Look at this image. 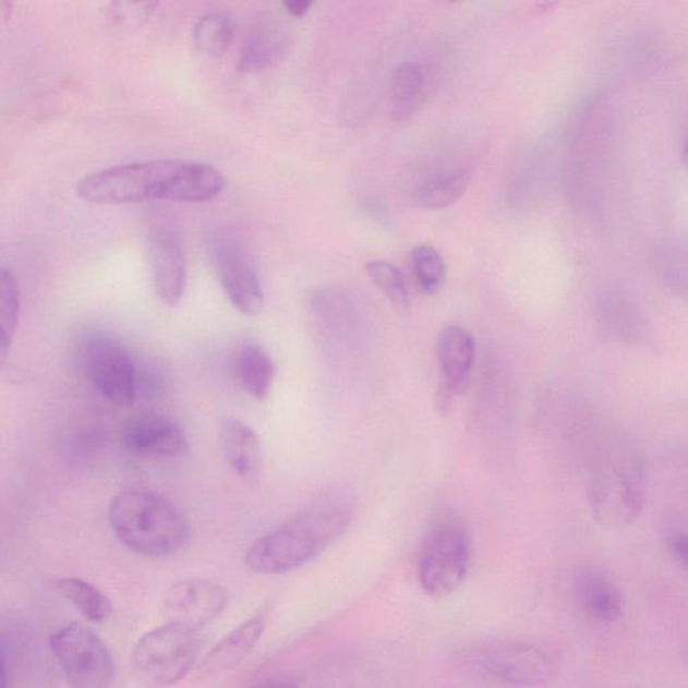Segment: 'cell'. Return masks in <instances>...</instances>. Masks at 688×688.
I'll list each match as a JSON object with an SVG mask.
<instances>
[{
    "instance_id": "6da1fadb",
    "label": "cell",
    "mask_w": 688,
    "mask_h": 688,
    "mask_svg": "<svg viewBox=\"0 0 688 688\" xmlns=\"http://www.w3.org/2000/svg\"><path fill=\"white\" fill-rule=\"evenodd\" d=\"M227 186L216 166L190 159L130 161L97 170L80 179L81 200L98 205H126L169 200L207 202Z\"/></svg>"
},
{
    "instance_id": "7a4b0ae2",
    "label": "cell",
    "mask_w": 688,
    "mask_h": 688,
    "mask_svg": "<svg viewBox=\"0 0 688 688\" xmlns=\"http://www.w3.org/2000/svg\"><path fill=\"white\" fill-rule=\"evenodd\" d=\"M352 518L351 496L340 490L327 491L254 541L245 554L246 568L265 576L302 568L335 545L350 528Z\"/></svg>"
},
{
    "instance_id": "3957f363",
    "label": "cell",
    "mask_w": 688,
    "mask_h": 688,
    "mask_svg": "<svg viewBox=\"0 0 688 688\" xmlns=\"http://www.w3.org/2000/svg\"><path fill=\"white\" fill-rule=\"evenodd\" d=\"M109 523L121 545L147 558L173 557L192 540V528L181 508L148 490L116 494L109 505Z\"/></svg>"
},
{
    "instance_id": "277c9868",
    "label": "cell",
    "mask_w": 688,
    "mask_h": 688,
    "mask_svg": "<svg viewBox=\"0 0 688 688\" xmlns=\"http://www.w3.org/2000/svg\"><path fill=\"white\" fill-rule=\"evenodd\" d=\"M588 493L600 524L624 528L633 523L647 500L645 466L638 450L624 442L604 445L594 456Z\"/></svg>"
},
{
    "instance_id": "5b68a950",
    "label": "cell",
    "mask_w": 688,
    "mask_h": 688,
    "mask_svg": "<svg viewBox=\"0 0 688 688\" xmlns=\"http://www.w3.org/2000/svg\"><path fill=\"white\" fill-rule=\"evenodd\" d=\"M471 538L459 516H443L433 523L422 542L419 581L422 591L442 600L459 591L471 564Z\"/></svg>"
},
{
    "instance_id": "8992f818",
    "label": "cell",
    "mask_w": 688,
    "mask_h": 688,
    "mask_svg": "<svg viewBox=\"0 0 688 688\" xmlns=\"http://www.w3.org/2000/svg\"><path fill=\"white\" fill-rule=\"evenodd\" d=\"M200 651L198 631L167 623L137 640L132 668L144 685L170 687L192 671Z\"/></svg>"
},
{
    "instance_id": "52a82bcc",
    "label": "cell",
    "mask_w": 688,
    "mask_h": 688,
    "mask_svg": "<svg viewBox=\"0 0 688 688\" xmlns=\"http://www.w3.org/2000/svg\"><path fill=\"white\" fill-rule=\"evenodd\" d=\"M50 649L69 688H111L114 662L100 636L81 623H68L51 635Z\"/></svg>"
},
{
    "instance_id": "ba28073f",
    "label": "cell",
    "mask_w": 688,
    "mask_h": 688,
    "mask_svg": "<svg viewBox=\"0 0 688 688\" xmlns=\"http://www.w3.org/2000/svg\"><path fill=\"white\" fill-rule=\"evenodd\" d=\"M207 252L225 294L246 316L262 314L265 293L251 254L239 236L229 229H214L207 236Z\"/></svg>"
},
{
    "instance_id": "9c48e42d",
    "label": "cell",
    "mask_w": 688,
    "mask_h": 688,
    "mask_svg": "<svg viewBox=\"0 0 688 688\" xmlns=\"http://www.w3.org/2000/svg\"><path fill=\"white\" fill-rule=\"evenodd\" d=\"M83 364L96 390L119 408H130L137 395V373L129 350L118 340L94 337L85 343Z\"/></svg>"
},
{
    "instance_id": "30bf717a",
    "label": "cell",
    "mask_w": 688,
    "mask_h": 688,
    "mask_svg": "<svg viewBox=\"0 0 688 688\" xmlns=\"http://www.w3.org/2000/svg\"><path fill=\"white\" fill-rule=\"evenodd\" d=\"M476 659L485 675L510 686H541L553 675L551 657L523 641H499L480 652Z\"/></svg>"
},
{
    "instance_id": "8fae6325",
    "label": "cell",
    "mask_w": 688,
    "mask_h": 688,
    "mask_svg": "<svg viewBox=\"0 0 688 688\" xmlns=\"http://www.w3.org/2000/svg\"><path fill=\"white\" fill-rule=\"evenodd\" d=\"M227 588L216 581L192 578L173 583L164 600L167 623L200 631L227 608Z\"/></svg>"
},
{
    "instance_id": "7c38bea8",
    "label": "cell",
    "mask_w": 688,
    "mask_h": 688,
    "mask_svg": "<svg viewBox=\"0 0 688 688\" xmlns=\"http://www.w3.org/2000/svg\"><path fill=\"white\" fill-rule=\"evenodd\" d=\"M149 264L156 293L167 305L181 303L186 289V253L179 229L170 221L155 224L148 237Z\"/></svg>"
},
{
    "instance_id": "4fadbf2b",
    "label": "cell",
    "mask_w": 688,
    "mask_h": 688,
    "mask_svg": "<svg viewBox=\"0 0 688 688\" xmlns=\"http://www.w3.org/2000/svg\"><path fill=\"white\" fill-rule=\"evenodd\" d=\"M126 452L142 458L181 459L190 452V443L181 426L166 415L136 414L121 433Z\"/></svg>"
},
{
    "instance_id": "5bb4252c",
    "label": "cell",
    "mask_w": 688,
    "mask_h": 688,
    "mask_svg": "<svg viewBox=\"0 0 688 688\" xmlns=\"http://www.w3.org/2000/svg\"><path fill=\"white\" fill-rule=\"evenodd\" d=\"M436 349L442 372L440 398L447 402L466 389L476 361V340L466 327L454 323L438 334Z\"/></svg>"
},
{
    "instance_id": "9a60e30c",
    "label": "cell",
    "mask_w": 688,
    "mask_h": 688,
    "mask_svg": "<svg viewBox=\"0 0 688 688\" xmlns=\"http://www.w3.org/2000/svg\"><path fill=\"white\" fill-rule=\"evenodd\" d=\"M575 594L582 612L600 623H615L626 609L621 589L603 570L588 568L578 571Z\"/></svg>"
},
{
    "instance_id": "2e32d148",
    "label": "cell",
    "mask_w": 688,
    "mask_h": 688,
    "mask_svg": "<svg viewBox=\"0 0 688 688\" xmlns=\"http://www.w3.org/2000/svg\"><path fill=\"white\" fill-rule=\"evenodd\" d=\"M595 315L601 328L621 342L638 343L645 337L643 311L623 289H603L595 300Z\"/></svg>"
},
{
    "instance_id": "e0dca14e",
    "label": "cell",
    "mask_w": 688,
    "mask_h": 688,
    "mask_svg": "<svg viewBox=\"0 0 688 688\" xmlns=\"http://www.w3.org/2000/svg\"><path fill=\"white\" fill-rule=\"evenodd\" d=\"M311 311L327 337L350 340L360 333L361 311L351 293L340 287L317 289L311 298Z\"/></svg>"
},
{
    "instance_id": "ac0fdd59",
    "label": "cell",
    "mask_w": 688,
    "mask_h": 688,
    "mask_svg": "<svg viewBox=\"0 0 688 688\" xmlns=\"http://www.w3.org/2000/svg\"><path fill=\"white\" fill-rule=\"evenodd\" d=\"M265 618L253 616L230 631L207 653L201 664L202 676H217L233 669L252 652L262 638Z\"/></svg>"
},
{
    "instance_id": "d6986e66",
    "label": "cell",
    "mask_w": 688,
    "mask_h": 688,
    "mask_svg": "<svg viewBox=\"0 0 688 688\" xmlns=\"http://www.w3.org/2000/svg\"><path fill=\"white\" fill-rule=\"evenodd\" d=\"M219 442L225 459L236 475L244 480L259 476L263 466L262 443L251 426L240 420H225L219 431Z\"/></svg>"
},
{
    "instance_id": "ffe728a7",
    "label": "cell",
    "mask_w": 688,
    "mask_h": 688,
    "mask_svg": "<svg viewBox=\"0 0 688 688\" xmlns=\"http://www.w3.org/2000/svg\"><path fill=\"white\" fill-rule=\"evenodd\" d=\"M288 46L285 27L274 21L259 23L242 45L237 68L242 73L263 71L280 61Z\"/></svg>"
},
{
    "instance_id": "44dd1931",
    "label": "cell",
    "mask_w": 688,
    "mask_h": 688,
    "mask_svg": "<svg viewBox=\"0 0 688 688\" xmlns=\"http://www.w3.org/2000/svg\"><path fill=\"white\" fill-rule=\"evenodd\" d=\"M236 377L242 389L258 401L268 397L274 385L276 366L268 352L256 343L241 347L234 361Z\"/></svg>"
},
{
    "instance_id": "7402d4cb",
    "label": "cell",
    "mask_w": 688,
    "mask_h": 688,
    "mask_svg": "<svg viewBox=\"0 0 688 688\" xmlns=\"http://www.w3.org/2000/svg\"><path fill=\"white\" fill-rule=\"evenodd\" d=\"M424 72L418 63L405 61L393 69L390 77L391 118L407 120L422 102L424 96Z\"/></svg>"
},
{
    "instance_id": "603a6c76",
    "label": "cell",
    "mask_w": 688,
    "mask_h": 688,
    "mask_svg": "<svg viewBox=\"0 0 688 688\" xmlns=\"http://www.w3.org/2000/svg\"><path fill=\"white\" fill-rule=\"evenodd\" d=\"M56 588L90 623H107L113 615L111 599L83 578H58Z\"/></svg>"
},
{
    "instance_id": "cb8c5ba5",
    "label": "cell",
    "mask_w": 688,
    "mask_h": 688,
    "mask_svg": "<svg viewBox=\"0 0 688 688\" xmlns=\"http://www.w3.org/2000/svg\"><path fill=\"white\" fill-rule=\"evenodd\" d=\"M234 38V25L221 11H207L196 20L193 43L204 53L218 57L229 49Z\"/></svg>"
},
{
    "instance_id": "d4e9b609",
    "label": "cell",
    "mask_w": 688,
    "mask_h": 688,
    "mask_svg": "<svg viewBox=\"0 0 688 688\" xmlns=\"http://www.w3.org/2000/svg\"><path fill=\"white\" fill-rule=\"evenodd\" d=\"M467 171H452L431 179L419 190L418 204L430 210H442L458 202L470 186Z\"/></svg>"
},
{
    "instance_id": "484cf974",
    "label": "cell",
    "mask_w": 688,
    "mask_h": 688,
    "mask_svg": "<svg viewBox=\"0 0 688 688\" xmlns=\"http://www.w3.org/2000/svg\"><path fill=\"white\" fill-rule=\"evenodd\" d=\"M2 334H0V351L2 361L8 358L10 347L14 342L16 329L20 325L21 291L20 282L13 270L2 269Z\"/></svg>"
},
{
    "instance_id": "4316f807",
    "label": "cell",
    "mask_w": 688,
    "mask_h": 688,
    "mask_svg": "<svg viewBox=\"0 0 688 688\" xmlns=\"http://www.w3.org/2000/svg\"><path fill=\"white\" fill-rule=\"evenodd\" d=\"M412 265L421 291L436 294L444 286L447 267L436 248L421 244L413 248Z\"/></svg>"
},
{
    "instance_id": "83f0119b",
    "label": "cell",
    "mask_w": 688,
    "mask_h": 688,
    "mask_svg": "<svg viewBox=\"0 0 688 688\" xmlns=\"http://www.w3.org/2000/svg\"><path fill=\"white\" fill-rule=\"evenodd\" d=\"M369 279L391 303L405 305L409 302V289L401 270L391 263L374 259L366 264Z\"/></svg>"
},
{
    "instance_id": "f1b7e54d",
    "label": "cell",
    "mask_w": 688,
    "mask_h": 688,
    "mask_svg": "<svg viewBox=\"0 0 688 688\" xmlns=\"http://www.w3.org/2000/svg\"><path fill=\"white\" fill-rule=\"evenodd\" d=\"M158 3L141 2V3H112L109 8V16L112 22L121 27L138 26L142 22L147 21L153 14Z\"/></svg>"
},
{
    "instance_id": "f546056e",
    "label": "cell",
    "mask_w": 688,
    "mask_h": 688,
    "mask_svg": "<svg viewBox=\"0 0 688 688\" xmlns=\"http://www.w3.org/2000/svg\"><path fill=\"white\" fill-rule=\"evenodd\" d=\"M669 552L688 569V533L676 531L668 536Z\"/></svg>"
},
{
    "instance_id": "4dcf8cb0",
    "label": "cell",
    "mask_w": 688,
    "mask_h": 688,
    "mask_svg": "<svg viewBox=\"0 0 688 688\" xmlns=\"http://www.w3.org/2000/svg\"><path fill=\"white\" fill-rule=\"evenodd\" d=\"M312 5H314V2H311V0H291V2L285 3L288 13L297 16V19H302V16L309 13Z\"/></svg>"
},
{
    "instance_id": "1f68e13d",
    "label": "cell",
    "mask_w": 688,
    "mask_h": 688,
    "mask_svg": "<svg viewBox=\"0 0 688 688\" xmlns=\"http://www.w3.org/2000/svg\"><path fill=\"white\" fill-rule=\"evenodd\" d=\"M249 688H298V685L291 679L282 678L259 681V684Z\"/></svg>"
},
{
    "instance_id": "d6a6232c",
    "label": "cell",
    "mask_w": 688,
    "mask_h": 688,
    "mask_svg": "<svg viewBox=\"0 0 688 688\" xmlns=\"http://www.w3.org/2000/svg\"><path fill=\"white\" fill-rule=\"evenodd\" d=\"M681 165H684L685 170L688 172V118L686 120L684 142H681Z\"/></svg>"
}]
</instances>
